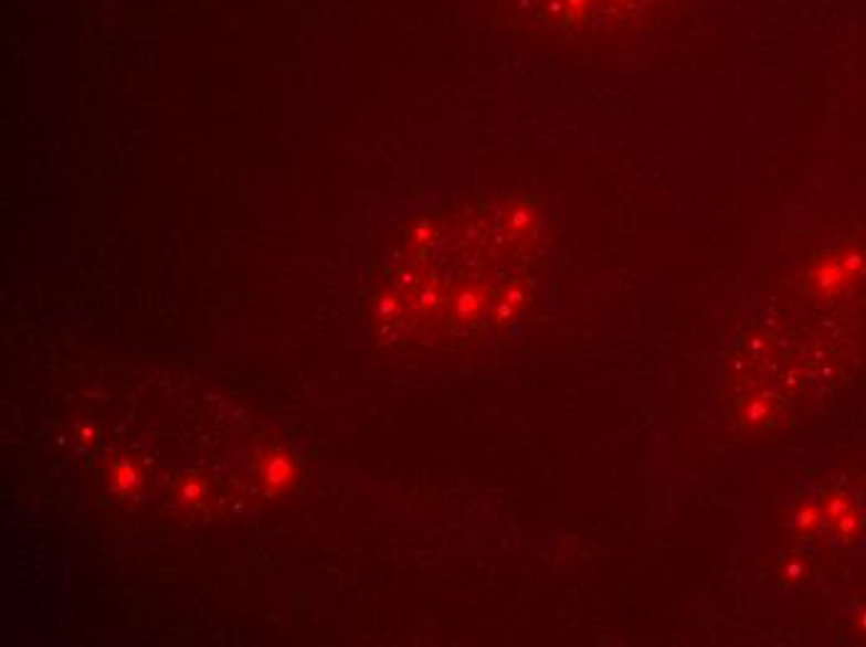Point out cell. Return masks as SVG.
Here are the masks:
<instances>
[{
  "instance_id": "cell-1",
  "label": "cell",
  "mask_w": 866,
  "mask_h": 647,
  "mask_svg": "<svg viewBox=\"0 0 866 647\" xmlns=\"http://www.w3.org/2000/svg\"><path fill=\"white\" fill-rule=\"evenodd\" d=\"M647 0H588V11L595 13H610V15H627L635 13L637 8H643Z\"/></svg>"
}]
</instances>
